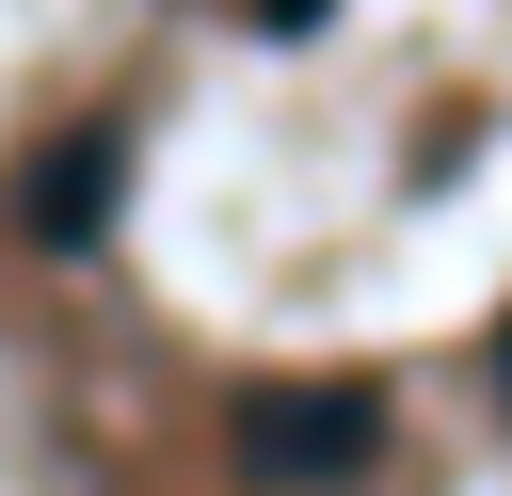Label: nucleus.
Segmentation results:
<instances>
[{"label": "nucleus", "mask_w": 512, "mask_h": 496, "mask_svg": "<svg viewBox=\"0 0 512 496\" xmlns=\"http://www.w3.org/2000/svg\"><path fill=\"white\" fill-rule=\"evenodd\" d=\"M224 448H240V480H272V496H336V480H368V464L400 448V400H384L368 368H304V384H240Z\"/></svg>", "instance_id": "1"}, {"label": "nucleus", "mask_w": 512, "mask_h": 496, "mask_svg": "<svg viewBox=\"0 0 512 496\" xmlns=\"http://www.w3.org/2000/svg\"><path fill=\"white\" fill-rule=\"evenodd\" d=\"M112 160H128V128L48 144V176H32V240H96V224H112Z\"/></svg>", "instance_id": "2"}, {"label": "nucleus", "mask_w": 512, "mask_h": 496, "mask_svg": "<svg viewBox=\"0 0 512 496\" xmlns=\"http://www.w3.org/2000/svg\"><path fill=\"white\" fill-rule=\"evenodd\" d=\"M496 400H512V320H496Z\"/></svg>", "instance_id": "3"}]
</instances>
